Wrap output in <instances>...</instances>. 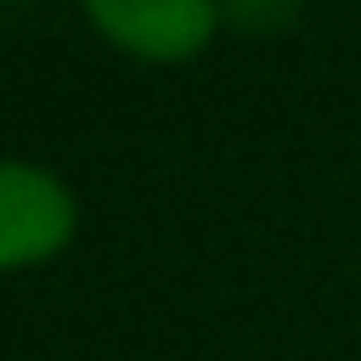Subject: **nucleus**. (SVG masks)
I'll return each instance as SVG.
<instances>
[{
	"mask_svg": "<svg viewBox=\"0 0 361 361\" xmlns=\"http://www.w3.org/2000/svg\"><path fill=\"white\" fill-rule=\"evenodd\" d=\"M80 16L106 48L133 64H192L224 32L218 0H80Z\"/></svg>",
	"mask_w": 361,
	"mask_h": 361,
	"instance_id": "1",
	"label": "nucleus"
},
{
	"mask_svg": "<svg viewBox=\"0 0 361 361\" xmlns=\"http://www.w3.org/2000/svg\"><path fill=\"white\" fill-rule=\"evenodd\" d=\"M80 234V202L59 170L0 159V276L59 260Z\"/></svg>",
	"mask_w": 361,
	"mask_h": 361,
	"instance_id": "2",
	"label": "nucleus"
},
{
	"mask_svg": "<svg viewBox=\"0 0 361 361\" xmlns=\"http://www.w3.org/2000/svg\"><path fill=\"white\" fill-rule=\"evenodd\" d=\"M218 11H224V27L245 37H276L303 22L308 0H218Z\"/></svg>",
	"mask_w": 361,
	"mask_h": 361,
	"instance_id": "3",
	"label": "nucleus"
}]
</instances>
